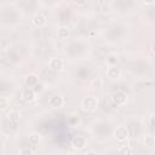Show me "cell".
I'll list each match as a JSON object with an SVG mask.
<instances>
[{
  "label": "cell",
  "instance_id": "cell-1",
  "mask_svg": "<svg viewBox=\"0 0 155 155\" xmlns=\"http://www.w3.org/2000/svg\"><path fill=\"white\" fill-rule=\"evenodd\" d=\"M81 107L87 113H94L98 108V98L94 96H87V97L82 98Z\"/></svg>",
  "mask_w": 155,
  "mask_h": 155
},
{
  "label": "cell",
  "instance_id": "cell-2",
  "mask_svg": "<svg viewBox=\"0 0 155 155\" xmlns=\"http://www.w3.org/2000/svg\"><path fill=\"white\" fill-rule=\"evenodd\" d=\"M21 97L25 103H33V102L36 101L38 93L33 87H25V88H23V91L21 93Z\"/></svg>",
  "mask_w": 155,
  "mask_h": 155
},
{
  "label": "cell",
  "instance_id": "cell-3",
  "mask_svg": "<svg viewBox=\"0 0 155 155\" xmlns=\"http://www.w3.org/2000/svg\"><path fill=\"white\" fill-rule=\"evenodd\" d=\"M111 101L116 104V105H125L127 103V94L125 91L122 90H117L111 94Z\"/></svg>",
  "mask_w": 155,
  "mask_h": 155
},
{
  "label": "cell",
  "instance_id": "cell-4",
  "mask_svg": "<svg viewBox=\"0 0 155 155\" xmlns=\"http://www.w3.org/2000/svg\"><path fill=\"white\" fill-rule=\"evenodd\" d=\"M64 97L62 94H52L50 98H48V105L52 108V109H59L64 105Z\"/></svg>",
  "mask_w": 155,
  "mask_h": 155
},
{
  "label": "cell",
  "instance_id": "cell-5",
  "mask_svg": "<svg viewBox=\"0 0 155 155\" xmlns=\"http://www.w3.org/2000/svg\"><path fill=\"white\" fill-rule=\"evenodd\" d=\"M31 23H33V25H35V27H38V28H42V27L46 25L47 18H46V16H45L41 11H38V12H35V13L33 15V17H31Z\"/></svg>",
  "mask_w": 155,
  "mask_h": 155
},
{
  "label": "cell",
  "instance_id": "cell-6",
  "mask_svg": "<svg viewBox=\"0 0 155 155\" xmlns=\"http://www.w3.org/2000/svg\"><path fill=\"white\" fill-rule=\"evenodd\" d=\"M48 67L53 71H57V73L58 71H62L64 69V61L61 57H52L48 61Z\"/></svg>",
  "mask_w": 155,
  "mask_h": 155
},
{
  "label": "cell",
  "instance_id": "cell-7",
  "mask_svg": "<svg viewBox=\"0 0 155 155\" xmlns=\"http://www.w3.org/2000/svg\"><path fill=\"white\" fill-rule=\"evenodd\" d=\"M114 137L117 142H125L128 138V130L126 126H117L114 131Z\"/></svg>",
  "mask_w": 155,
  "mask_h": 155
},
{
  "label": "cell",
  "instance_id": "cell-8",
  "mask_svg": "<svg viewBox=\"0 0 155 155\" xmlns=\"http://www.w3.org/2000/svg\"><path fill=\"white\" fill-rule=\"evenodd\" d=\"M70 144L75 150H82V149H85L87 147V139L84 136H75L71 139Z\"/></svg>",
  "mask_w": 155,
  "mask_h": 155
},
{
  "label": "cell",
  "instance_id": "cell-9",
  "mask_svg": "<svg viewBox=\"0 0 155 155\" xmlns=\"http://www.w3.org/2000/svg\"><path fill=\"white\" fill-rule=\"evenodd\" d=\"M107 76L111 80H116L121 76V69L117 67V65H114V67H108L107 69Z\"/></svg>",
  "mask_w": 155,
  "mask_h": 155
},
{
  "label": "cell",
  "instance_id": "cell-10",
  "mask_svg": "<svg viewBox=\"0 0 155 155\" xmlns=\"http://www.w3.org/2000/svg\"><path fill=\"white\" fill-rule=\"evenodd\" d=\"M25 85L27 87H34V86H38L39 85V78L36 74H29L25 76Z\"/></svg>",
  "mask_w": 155,
  "mask_h": 155
},
{
  "label": "cell",
  "instance_id": "cell-11",
  "mask_svg": "<svg viewBox=\"0 0 155 155\" xmlns=\"http://www.w3.org/2000/svg\"><path fill=\"white\" fill-rule=\"evenodd\" d=\"M105 62H107V65H108V67L117 65V63H119V54H117V53H114V52L109 53V54L107 56Z\"/></svg>",
  "mask_w": 155,
  "mask_h": 155
},
{
  "label": "cell",
  "instance_id": "cell-12",
  "mask_svg": "<svg viewBox=\"0 0 155 155\" xmlns=\"http://www.w3.org/2000/svg\"><path fill=\"white\" fill-rule=\"evenodd\" d=\"M7 119H8L10 122H15V124H16V122L19 121L21 114H19L18 110H10V111L7 113Z\"/></svg>",
  "mask_w": 155,
  "mask_h": 155
},
{
  "label": "cell",
  "instance_id": "cell-13",
  "mask_svg": "<svg viewBox=\"0 0 155 155\" xmlns=\"http://www.w3.org/2000/svg\"><path fill=\"white\" fill-rule=\"evenodd\" d=\"M144 145L148 147V148H153L155 147V136L154 134H147L144 137Z\"/></svg>",
  "mask_w": 155,
  "mask_h": 155
},
{
  "label": "cell",
  "instance_id": "cell-14",
  "mask_svg": "<svg viewBox=\"0 0 155 155\" xmlns=\"http://www.w3.org/2000/svg\"><path fill=\"white\" fill-rule=\"evenodd\" d=\"M68 35H69V28H68V27L62 25V27L58 28V30H57V36H58L59 39H65Z\"/></svg>",
  "mask_w": 155,
  "mask_h": 155
},
{
  "label": "cell",
  "instance_id": "cell-15",
  "mask_svg": "<svg viewBox=\"0 0 155 155\" xmlns=\"http://www.w3.org/2000/svg\"><path fill=\"white\" fill-rule=\"evenodd\" d=\"M29 143L31 144V145H36V144H39V142L41 140V136L38 133V132H33V133H30L29 134Z\"/></svg>",
  "mask_w": 155,
  "mask_h": 155
},
{
  "label": "cell",
  "instance_id": "cell-16",
  "mask_svg": "<svg viewBox=\"0 0 155 155\" xmlns=\"http://www.w3.org/2000/svg\"><path fill=\"white\" fill-rule=\"evenodd\" d=\"M119 155H132V148L130 145H121L117 150Z\"/></svg>",
  "mask_w": 155,
  "mask_h": 155
},
{
  "label": "cell",
  "instance_id": "cell-17",
  "mask_svg": "<svg viewBox=\"0 0 155 155\" xmlns=\"http://www.w3.org/2000/svg\"><path fill=\"white\" fill-rule=\"evenodd\" d=\"M8 107H10L8 99H7L6 97H1V98H0V110H1V113H5Z\"/></svg>",
  "mask_w": 155,
  "mask_h": 155
},
{
  "label": "cell",
  "instance_id": "cell-18",
  "mask_svg": "<svg viewBox=\"0 0 155 155\" xmlns=\"http://www.w3.org/2000/svg\"><path fill=\"white\" fill-rule=\"evenodd\" d=\"M78 122H79V115H71V116H69L68 124H69L70 126H76Z\"/></svg>",
  "mask_w": 155,
  "mask_h": 155
},
{
  "label": "cell",
  "instance_id": "cell-19",
  "mask_svg": "<svg viewBox=\"0 0 155 155\" xmlns=\"http://www.w3.org/2000/svg\"><path fill=\"white\" fill-rule=\"evenodd\" d=\"M19 155H34V151L29 147H24L19 150Z\"/></svg>",
  "mask_w": 155,
  "mask_h": 155
},
{
  "label": "cell",
  "instance_id": "cell-20",
  "mask_svg": "<svg viewBox=\"0 0 155 155\" xmlns=\"http://www.w3.org/2000/svg\"><path fill=\"white\" fill-rule=\"evenodd\" d=\"M101 11H102L103 13H109V12L111 11V8H110V5H109V4H107L105 1L101 2Z\"/></svg>",
  "mask_w": 155,
  "mask_h": 155
},
{
  "label": "cell",
  "instance_id": "cell-21",
  "mask_svg": "<svg viewBox=\"0 0 155 155\" xmlns=\"http://www.w3.org/2000/svg\"><path fill=\"white\" fill-rule=\"evenodd\" d=\"M149 125L153 126V127H155V114L149 117Z\"/></svg>",
  "mask_w": 155,
  "mask_h": 155
},
{
  "label": "cell",
  "instance_id": "cell-22",
  "mask_svg": "<svg viewBox=\"0 0 155 155\" xmlns=\"http://www.w3.org/2000/svg\"><path fill=\"white\" fill-rule=\"evenodd\" d=\"M84 155H99V153L96 151V150H87Z\"/></svg>",
  "mask_w": 155,
  "mask_h": 155
},
{
  "label": "cell",
  "instance_id": "cell-23",
  "mask_svg": "<svg viewBox=\"0 0 155 155\" xmlns=\"http://www.w3.org/2000/svg\"><path fill=\"white\" fill-rule=\"evenodd\" d=\"M150 51L155 54V41H153V42H151V45H150Z\"/></svg>",
  "mask_w": 155,
  "mask_h": 155
},
{
  "label": "cell",
  "instance_id": "cell-24",
  "mask_svg": "<svg viewBox=\"0 0 155 155\" xmlns=\"http://www.w3.org/2000/svg\"><path fill=\"white\" fill-rule=\"evenodd\" d=\"M144 5H155V1H145Z\"/></svg>",
  "mask_w": 155,
  "mask_h": 155
}]
</instances>
